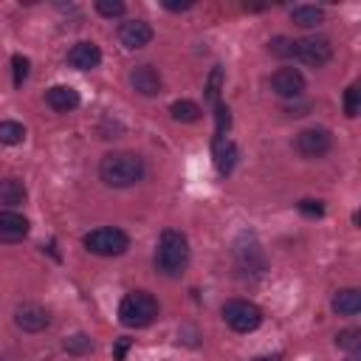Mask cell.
<instances>
[{
	"instance_id": "obj_29",
	"label": "cell",
	"mask_w": 361,
	"mask_h": 361,
	"mask_svg": "<svg viewBox=\"0 0 361 361\" xmlns=\"http://www.w3.org/2000/svg\"><path fill=\"white\" fill-rule=\"evenodd\" d=\"M268 51H271L274 56H293V39H288V37H274V39L268 42Z\"/></svg>"
},
{
	"instance_id": "obj_10",
	"label": "cell",
	"mask_w": 361,
	"mask_h": 361,
	"mask_svg": "<svg viewBox=\"0 0 361 361\" xmlns=\"http://www.w3.org/2000/svg\"><path fill=\"white\" fill-rule=\"evenodd\" d=\"M130 87L141 96H158L164 90V79L161 71L155 65H138L130 71Z\"/></svg>"
},
{
	"instance_id": "obj_6",
	"label": "cell",
	"mask_w": 361,
	"mask_h": 361,
	"mask_svg": "<svg viewBox=\"0 0 361 361\" xmlns=\"http://www.w3.org/2000/svg\"><path fill=\"white\" fill-rule=\"evenodd\" d=\"M293 56L310 68H324L333 59V45L324 37H305L293 39Z\"/></svg>"
},
{
	"instance_id": "obj_12",
	"label": "cell",
	"mask_w": 361,
	"mask_h": 361,
	"mask_svg": "<svg viewBox=\"0 0 361 361\" xmlns=\"http://www.w3.org/2000/svg\"><path fill=\"white\" fill-rule=\"evenodd\" d=\"M65 59L76 71H93L102 62V51H99L96 42H76V45H71V51H68Z\"/></svg>"
},
{
	"instance_id": "obj_13",
	"label": "cell",
	"mask_w": 361,
	"mask_h": 361,
	"mask_svg": "<svg viewBox=\"0 0 361 361\" xmlns=\"http://www.w3.org/2000/svg\"><path fill=\"white\" fill-rule=\"evenodd\" d=\"M28 234V217L20 212L3 209L0 212V243H20Z\"/></svg>"
},
{
	"instance_id": "obj_2",
	"label": "cell",
	"mask_w": 361,
	"mask_h": 361,
	"mask_svg": "<svg viewBox=\"0 0 361 361\" xmlns=\"http://www.w3.org/2000/svg\"><path fill=\"white\" fill-rule=\"evenodd\" d=\"M189 265V240L178 228H164L155 245V268L164 276H180Z\"/></svg>"
},
{
	"instance_id": "obj_33",
	"label": "cell",
	"mask_w": 361,
	"mask_h": 361,
	"mask_svg": "<svg viewBox=\"0 0 361 361\" xmlns=\"http://www.w3.org/2000/svg\"><path fill=\"white\" fill-rule=\"evenodd\" d=\"M307 110H310V104H288V107H285L288 116H305Z\"/></svg>"
},
{
	"instance_id": "obj_15",
	"label": "cell",
	"mask_w": 361,
	"mask_h": 361,
	"mask_svg": "<svg viewBox=\"0 0 361 361\" xmlns=\"http://www.w3.org/2000/svg\"><path fill=\"white\" fill-rule=\"evenodd\" d=\"M245 240H248V245H243V243L234 245L237 262H240V268H245V271L262 274V271H265V254H262V248H259V243H257L254 237H245Z\"/></svg>"
},
{
	"instance_id": "obj_32",
	"label": "cell",
	"mask_w": 361,
	"mask_h": 361,
	"mask_svg": "<svg viewBox=\"0 0 361 361\" xmlns=\"http://www.w3.org/2000/svg\"><path fill=\"white\" fill-rule=\"evenodd\" d=\"M192 6H195L192 0H186V3H169V0H166V3H164V8H169V11H189Z\"/></svg>"
},
{
	"instance_id": "obj_26",
	"label": "cell",
	"mask_w": 361,
	"mask_h": 361,
	"mask_svg": "<svg viewBox=\"0 0 361 361\" xmlns=\"http://www.w3.org/2000/svg\"><path fill=\"white\" fill-rule=\"evenodd\" d=\"M358 110H361V90H358V85H350L344 90V113H347V118H355Z\"/></svg>"
},
{
	"instance_id": "obj_5",
	"label": "cell",
	"mask_w": 361,
	"mask_h": 361,
	"mask_svg": "<svg viewBox=\"0 0 361 361\" xmlns=\"http://www.w3.org/2000/svg\"><path fill=\"white\" fill-rule=\"evenodd\" d=\"M223 322L234 333H251L262 324V310L248 299H228L223 305Z\"/></svg>"
},
{
	"instance_id": "obj_7",
	"label": "cell",
	"mask_w": 361,
	"mask_h": 361,
	"mask_svg": "<svg viewBox=\"0 0 361 361\" xmlns=\"http://www.w3.org/2000/svg\"><path fill=\"white\" fill-rule=\"evenodd\" d=\"M293 147H296V152H299L302 158H322V155L330 152L333 135H330V130H324V127H307V130H302V133L296 135Z\"/></svg>"
},
{
	"instance_id": "obj_1",
	"label": "cell",
	"mask_w": 361,
	"mask_h": 361,
	"mask_svg": "<svg viewBox=\"0 0 361 361\" xmlns=\"http://www.w3.org/2000/svg\"><path fill=\"white\" fill-rule=\"evenodd\" d=\"M99 178L113 189L135 186L144 178V161L135 152H107L99 161Z\"/></svg>"
},
{
	"instance_id": "obj_11",
	"label": "cell",
	"mask_w": 361,
	"mask_h": 361,
	"mask_svg": "<svg viewBox=\"0 0 361 361\" xmlns=\"http://www.w3.org/2000/svg\"><path fill=\"white\" fill-rule=\"evenodd\" d=\"M118 42L130 51L144 48V45L152 42V25L144 23V20H127V23L118 25Z\"/></svg>"
},
{
	"instance_id": "obj_24",
	"label": "cell",
	"mask_w": 361,
	"mask_h": 361,
	"mask_svg": "<svg viewBox=\"0 0 361 361\" xmlns=\"http://www.w3.org/2000/svg\"><path fill=\"white\" fill-rule=\"evenodd\" d=\"M220 85H223V68L214 65L209 73V82H206V102H212V104L220 102Z\"/></svg>"
},
{
	"instance_id": "obj_14",
	"label": "cell",
	"mask_w": 361,
	"mask_h": 361,
	"mask_svg": "<svg viewBox=\"0 0 361 361\" xmlns=\"http://www.w3.org/2000/svg\"><path fill=\"white\" fill-rule=\"evenodd\" d=\"M79 102H82L79 90H73L71 85H54V87L45 90V104L56 113H71V110L79 107Z\"/></svg>"
},
{
	"instance_id": "obj_3",
	"label": "cell",
	"mask_w": 361,
	"mask_h": 361,
	"mask_svg": "<svg viewBox=\"0 0 361 361\" xmlns=\"http://www.w3.org/2000/svg\"><path fill=\"white\" fill-rule=\"evenodd\" d=\"M158 319V299L147 290H130L121 302H118V322L124 327H149Z\"/></svg>"
},
{
	"instance_id": "obj_31",
	"label": "cell",
	"mask_w": 361,
	"mask_h": 361,
	"mask_svg": "<svg viewBox=\"0 0 361 361\" xmlns=\"http://www.w3.org/2000/svg\"><path fill=\"white\" fill-rule=\"evenodd\" d=\"M130 347H133V338H127V336L116 338V344H113V361H124V355H127Z\"/></svg>"
},
{
	"instance_id": "obj_30",
	"label": "cell",
	"mask_w": 361,
	"mask_h": 361,
	"mask_svg": "<svg viewBox=\"0 0 361 361\" xmlns=\"http://www.w3.org/2000/svg\"><path fill=\"white\" fill-rule=\"evenodd\" d=\"M296 206H299V212H302L305 217H322V214H324V203H322V200H313V197H305V200H299Z\"/></svg>"
},
{
	"instance_id": "obj_22",
	"label": "cell",
	"mask_w": 361,
	"mask_h": 361,
	"mask_svg": "<svg viewBox=\"0 0 361 361\" xmlns=\"http://www.w3.org/2000/svg\"><path fill=\"white\" fill-rule=\"evenodd\" d=\"M62 347L71 355H87V353H93V338L87 333H73V336H68L62 341Z\"/></svg>"
},
{
	"instance_id": "obj_20",
	"label": "cell",
	"mask_w": 361,
	"mask_h": 361,
	"mask_svg": "<svg viewBox=\"0 0 361 361\" xmlns=\"http://www.w3.org/2000/svg\"><path fill=\"white\" fill-rule=\"evenodd\" d=\"M290 20H293L299 28H316V25L324 20V11H322L319 6H293Z\"/></svg>"
},
{
	"instance_id": "obj_21",
	"label": "cell",
	"mask_w": 361,
	"mask_h": 361,
	"mask_svg": "<svg viewBox=\"0 0 361 361\" xmlns=\"http://www.w3.org/2000/svg\"><path fill=\"white\" fill-rule=\"evenodd\" d=\"M23 141H25V127H23L20 121H11V118L0 121V144L17 147V144H23Z\"/></svg>"
},
{
	"instance_id": "obj_34",
	"label": "cell",
	"mask_w": 361,
	"mask_h": 361,
	"mask_svg": "<svg viewBox=\"0 0 361 361\" xmlns=\"http://www.w3.org/2000/svg\"><path fill=\"white\" fill-rule=\"evenodd\" d=\"M251 361H279V355H257V358H251Z\"/></svg>"
},
{
	"instance_id": "obj_16",
	"label": "cell",
	"mask_w": 361,
	"mask_h": 361,
	"mask_svg": "<svg viewBox=\"0 0 361 361\" xmlns=\"http://www.w3.org/2000/svg\"><path fill=\"white\" fill-rule=\"evenodd\" d=\"M212 155H214V166H217V172L226 178V175H231V169L237 166L240 149H237V144H234L231 138H214V149H212Z\"/></svg>"
},
{
	"instance_id": "obj_17",
	"label": "cell",
	"mask_w": 361,
	"mask_h": 361,
	"mask_svg": "<svg viewBox=\"0 0 361 361\" xmlns=\"http://www.w3.org/2000/svg\"><path fill=\"white\" fill-rule=\"evenodd\" d=\"M330 307H333L336 316H355L361 310V290L358 288H341V290H336Z\"/></svg>"
},
{
	"instance_id": "obj_8",
	"label": "cell",
	"mask_w": 361,
	"mask_h": 361,
	"mask_svg": "<svg viewBox=\"0 0 361 361\" xmlns=\"http://www.w3.org/2000/svg\"><path fill=\"white\" fill-rule=\"evenodd\" d=\"M14 324L23 333H39L51 324V313L39 302H23L14 307Z\"/></svg>"
},
{
	"instance_id": "obj_18",
	"label": "cell",
	"mask_w": 361,
	"mask_h": 361,
	"mask_svg": "<svg viewBox=\"0 0 361 361\" xmlns=\"http://www.w3.org/2000/svg\"><path fill=\"white\" fill-rule=\"evenodd\" d=\"M25 197H28V189L23 180H17V178L0 180V206H20V203H25Z\"/></svg>"
},
{
	"instance_id": "obj_23",
	"label": "cell",
	"mask_w": 361,
	"mask_h": 361,
	"mask_svg": "<svg viewBox=\"0 0 361 361\" xmlns=\"http://www.w3.org/2000/svg\"><path fill=\"white\" fill-rule=\"evenodd\" d=\"M336 347L347 350V353H358L361 350V330L358 327H347L336 333Z\"/></svg>"
},
{
	"instance_id": "obj_4",
	"label": "cell",
	"mask_w": 361,
	"mask_h": 361,
	"mask_svg": "<svg viewBox=\"0 0 361 361\" xmlns=\"http://www.w3.org/2000/svg\"><path fill=\"white\" fill-rule=\"evenodd\" d=\"M85 248L96 257H121L130 248V234L116 226H102L85 234Z\"/></svg>"
},
{
	"instance_id": "obj_27",
	"label": "cell",
	"mask_w": 361,
	"mask_h": 361,
	"mask_svg": "<svg viewBox=\"0 0 361 361\" xmlns=\"http://www.w3.org/2000/svg\"><path fill=\"white\" fill-rule=\"evenodd\" d=\"M96 11L107 20H113V17H121L127 11V6L121 0H96Z\"/></svg>"
},
{
	"instance_id": "obj_28",
	"label": "cell",
	"mask_w": 361,
	"mask_h": 361,
	"mask_svg": "<svg viewBox=\"0 0 361 361\" xmlns=\"http://www.w3.org/2000/svg\"><path fill=\"white\" fill-rule=\"evenodd\" d=\"M214 121H217V135L214 138H226V133H228V127H231V113H228V107L226 104H214Z\"/></svg>"
},
{
	"instance_id": "obj_9",
	"label": "cell",
	"mask_w": 361,
	"mask_h": 361,
	"mask_svg": "<svg viewBox=\"0 0 361 361\" xmlns=\"http://www.w3.org/2000/svg\"><path fill=\"white\" fill-rule=\"evenodd\" d=\"M305 87H307V82H305L302 71H296V68H279L271 76V90L282 99H299L305 93Z\"/></svg>"
},
{
	"instance_id": "obj_25",
	"label": "cell",
	"mask_w": 361,
	"mask_h": 361,
	"mask_svg": "<svg viewBox=\"0 0 361 361\" xmlns=\"http://www.w3.org/2000/svg\"><path fill=\"white\" fill-rule=\"evenodd\" d=\"M11 71H14V87H23V82L28 79V71H31L28 56L14 54V56H11Z\"/></svg>"
},
{
	"instance_id": "obj_19",
	"label": "cell",
	"mask_w": 361,
	"mask_h": 361,
	"mask_svg": "<svg viewBox=\"0 0 361 361\" xmlns=\"http://www.w3.org/2000/svg\"><path fill=\"white\" fill-rule=\"evenodd\" d=\"M200 104L197 102H192V99H178V102H172L169 104V116L175 118V121H180V124H195L197 118H200Z\"/></svg>"
}]
</instances>
